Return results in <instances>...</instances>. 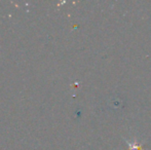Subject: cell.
I'll list each match as a JSON object with an SVG mask.
<instances>
[{
  "mask_svg": "<svg viewBox=\"0 0 151 150\" xmlns=\"http://www.w3.org/2000/svg\"><path fill=\"white\" fill-rule=\"evenodd\" d=\"M129 146H131V150H142V146H140V145L129 144Z\"/></svg>",
  "mask_w": 151,
  "mask_h": 150,
  "instance_id": "6da1fadb",
  "label": "cell"
}]
</instances>
